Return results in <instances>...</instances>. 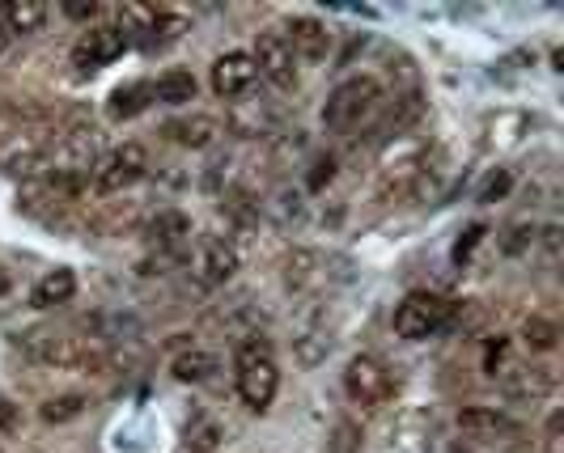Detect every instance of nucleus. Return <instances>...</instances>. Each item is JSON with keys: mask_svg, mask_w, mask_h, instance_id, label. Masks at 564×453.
Masks as SVG:
<instances>
[{"mask_svg": "<svg viewBox=\"0 0 564 453\" xmlns=\"http://www.w3.org/2000/svg\"><path fill=\"white\" fill-rule=\"evenodd\" d=\"M234 382H238V398L251 411H268L272 398L280 390V365L272 356V343L263 335H246L234 348Z\"/></svg>", "mask_w": 564, "mask_h": 453, "instance_id": "nucleus-1", "label": "nucleus"}, {"mask_svg": "<svg viewBox=\"0 0 564 453\" xmlns=\"http://www.w3.org/2000/svg\"><path fill=\"white\" fill-rule=\"evenodd\" d=\"M382 102L386 98H382L378 77H348L331 89L323 102V128L336 136H348V132H357L369 115H378Z\"/></svg>", "mask_w": 564, "mask_h": 453, "instance_id": "nucleus-2", "label": "nucleus"}, {"mask_svg": "<svg viewBox=\"0 0 564 453\" xmlns=\"http://www.w3.org/2000/svg\"><path fill=\"white\" fill-rule=\"evenodd\" d=\"M60 128H51V123H22V128H9L0 132V170L5 174H39L47 170L51 153H56L60 144Z\"/></svg>", "mask_w": 564, "mask_h": 453, "instance_id": "nucleus-3", "label": "nucleus"}, {"mask_svg": "<svg viewBox=\"0 0 564 453\" xmlns=\"http://www.w3.org/2000/svg\"><path fill=\"white\" fill-rule=\"evenodd\" d=\"M115 22H119L115 30L123 34V43H128V47L136 43L145 51H162V47H170L187 30L183 17H170L162 9L145 5V0H123V5L115 9Z\"/></svg>", "mask_w": 564, "mask_h": 453, "instance_id": "nucleus-4", "label": "nucleus"}, {"mask_svg": "<svg viewBox=\"0 0 564 453\" xmlns=\"http://www.w3.org/2000/svg\"><path fill=\"white\" fill-rule=\"evenodd\" d=\"M22 348L51 369H90L102 373L107 369V352L94 339H77V335H51V331H34L22 339Z\"/></svg>", "mask_w": 564, "mask_h": 453, "instance_id": "nucleus-5", "label": "nucleus"}, {"mask_svg": "<svg viewBox=\"0 0 564 453\" xmlns=\"http://www.w3.org/2000/svg\"><path fill=\"white\" fill-rule=\"evenodd\" d=\"M458 310L463 305H454L446 297H437V293H408L399 305H395V335L399 339H433V335H442L446 326H454Z\"/></svg>", "mask_w": 564, "mask_h": 453, "instance_id": "nucleus-6", "label": "nucleus"}, {"mask_svg": "<svg viewBox=\"0 0 564 453\" xmlns=\"http://www.w3.org/2000/svg\"><path fill=\"white\" fill-rule=\"evenodd\" d=\"M344 394H348V403L352 407H361V411H378L391 403V394H395V377L391 369L382 365L378 356H352L348 360V369H344Z\"/></svg>", "mask_w": 564, "mask_h": 453, "instance_id": "nucleus-7", "label": "nucleus"}, {"mask_svg": "<svg viewBox=\"0 0 564 453\" xmlns=\"http://www.w3.org/2000/svg\"><path fill=\"white\" fill-rule=\"evenodd\" d=\"M149 170V153H145V144H119V149H111L107 157H98V166L90 174V183L98 195H123L128 187H136L140 178H145Z\"/></svg>", "mask_w": 564, "mask_h": 453, "instance_id": "nucleus-8", "label": "nucleus"}, {"mask_svg": "<svg viewBox=\"0 0 564 453\" xmlns=\"http://www.w3.org/2000/svg\"><path fill=\"white\" fill-rule=\"evenodd\" d=\"M255 68H259V77L268 81L272 89H297V56H293V47L289 39L280 30H259L255 34Z\"/></svg>", "mask_w": 564, "mask_h": 453, "instance_id": "nucleus-9", "label": "nucleus"}, {"mask_svg": "<svg viewBox=\"0 0 564 453\" xmlns=\"http://www.w3.org/2000/svg\"><path fill=\"white\" fill-rule=\"evenodd\" d=\"M123 51H128V43H123V34L115 26H90L73 43V68L77 72H98V68L115 64Z\"/></svg>", "mask_w": 564, "mask_h": 453, "instance_id": "nucleus-10", "label": "nucleus"}, {"mask_svg": "<svg viewBox=\"0 0 564 453\" xmlns=\"http://www.w3.org/2000/svg\"><path fill=\"white\" fill-rule=\"evenodd\" d=\"M255 81H259V68L251 60V51H225V56H217L213 72H208V85H213L217 98H242Z\"/></svg>", "mask_w": 564, "mask_h": 453, "instance_id": "nucleus-11", "label": "nucleus"}, {"mask_svg": "<svg viewBox=\"0 0 564 453\" xmlns=\"http://www.w3.org/2000/svg\"><path fill=\"white\" fill-rule=\"evenodd\" d=\"M238 271V250L221 242V238H204L200 242V255L191 263V276H196L200 288H221L229 276Z\"/></svg>", "mask_w": 564, "mask_h": 453, "instance_id": "nucleus-12", "label": "nucleus"}, {"mask_svg": "<svg viewBox=\"0 0 564 453\" xmlns=\"http://www.w3.org/2000/svg\"><path fill=\"white\" fill-rule=\"evenodd\" d=\"M454 424H458V432H467L475 441H501V437H514L518 432V420H509L497 407H463L454 415Z\"/></svg>", "mask_w": 564, "mask_h": 453, "instance_id": "nucleus-13", "label": "nucleus"}, {"mask_svg": "<svg viewBox=\"0 0 564 453\" xmlns=\"http://www.w3.org/2000/svg\"><path fill=\"white\" fill-rule=\"evenodd\" d=\"M162 132L174 144H183V149H213V144L225 136V123L217 115H187V119H170Z\"/></svg>", "mask_w": 564, "mask_h": 453, "instance_id": "nucleus-14", "label": "nucleus"}, {"mask_svg": "<svg viewBox=\"0 0 564 453\" xmlns=\"http://www.w3.org/2000/svg\"><path fill=\"white\" fill-rule=\"evenodd\" d=\"M285 39L293 47V56L297 60H310V64H319L327 51H331V30L319 22V17H293Z\"/></svg>", "mask_w": 564, "mask_h": 453, "instance_id": "nucleus-15", "label": "nucleus"}, {"mask_svg": "<svg viewBox=\"0 0 564 453\" xmlns=\"http://www.w3.org/2000/svg\"><path fill=\"white\" fill-rule=\"evenodd\" d=\"M501 390L514 398V403H539V398H548L556 390V373L552 369H535V365L509 369L501 377Z\"/></svg>", "mask_w": 564, "mask_h": 453, "instance_id": "nucleus-16", "label": "nucleus"}, {"mask_svg": "<svg viewBox=\"0 0 564 453\" xmlns=\"http://www.w3.org/2000/svg\"><path fill=\"white\" fill-rule=\"evenodd\" d=\"M77 297V276H73V267H56V271H47V276L34 284V310H56V305H68Z\"/></svg>", "mask_w": 564, "mask_h": 453, "instance_id": "nucleus-17", "label": "nucleus"}, {"mask_svg": "<svg viewBox=\"0 0 564 453\" xmlns=\"http://www.w3.org/2000/svg\"><path fill=\"white\" fill-rule=\"evenodd\" d=\"M149 106H153V81H128V85L111 89V98H107V115H111L115 123H123V119L145 115Z\"/></svg>", "mask_w": 564, "mask_h": 453, "instance_id": "nucleus-18", "label": "nucleus"}, {"mask_svg": "<svg viewBox=\"0 0 564 453\" xmlns=\"http://www.w3.org/2000/svg\"><path fill=\"white\" fill-rule=\"evenodd\" d=\"M0 22H5V30H9V39L13 34H39L43 30V22H47V5L43 0H5L0 5Z\"/></svg>", "mask_w": 564, "mask_h": 453, "instance_id": "nucleus-19", "label": "nucleus"}, {"mask_svg": "<svg viewBox=\"0 0 564 453\" xmlns=\"http://www.w3.org/2000/svg\"><path fill=\"white\" fill-rule=\"evenodd\" d=\"M149 242H153L157 250H179L183 242H191V221H187L179 208L157 212L153 225H149Z\"/></svg>", "mask_w": 564, "mask_h": 453, "instance_id": "nucleus-20", "label": "nucleus"}, {"mask_svg": "<svg viewBox=\"0 0 564 453\" xmlns=\"http://www.w3.org/2000/svg\"><path fill=\"white\" fill-rule=\"evenodd\" d=\"M221 369V360L213 356V352H200V348H191V352H179L174 356V365H170V373H174V382H183V386H200V382H208Z\"/></svg>", "mask_w": 564, "mask_h": 453, "instance_id": "nucleus-21", "label": "nucleus"}, {"mask_svg": "<svg viewBox=\"0 0 564 453\" xmlns=\"http://www.w3.org/2000/svg\"><path fill=\"white\" fill-rule=\"evenodd\" d=\"M196 77L187 68H170L153 81V102H166V106H183V102H196Z\"/></svg>", "mask_w": 564, "mask_h": 453, "instance_id": "nucleus-22", "label": "nucleus"}, {"mask_svg": "<svg viewBox=\"0 0 564 453\" xmlns=\"http://www.w3.org/2000/svg\"><path fill=\"white\" fill-rule=\"evenodd\" d=\"M522 339H526V348L531 352H552L556 339H560V326L552 318H543V314H531L522 322Z\"/></svg>", "mask_w": 564, "mask_h": 453, "instance_id": "nucleus-23", "label": "nucleus"}, {"mask_svg": "<svg viewBox=\"0 0 564 453\" xmlns=\"http://www.w3.org/2000/svg\"><path fill=\"white\" fill-rule=\"evenodd\" d=\"M293 352L302 365H319V360H327V352H331V339H327V331H302L293 339Z\"/></svg>", "mask_w": 564, "mask_h": 453, "instance_id": "nucleus-24", "label": "nucleus"}, {"mask_svg": "<svg viewBox=\"0 0 564 453\" xmlns=\"http://www.w3.org/2000/svg\"><path fill=\"white\" fill-rule=\"evenodd\" d=\"M81 411H85V398L81 394H60V398H47L39 415H43L47 424H68V420H77Z\"/></svg>", "mask_w": 564, "mask_h": 453, "instance_id": "nucleus-25", "label": "nucleus"}, {"mask_svg": "<svg viewBox=\"0 0 564 453\" xmlns=\"http://www.w3.org/2000/svg\"><path fill=\"white\" fill-rule=\"evenodd\" d=\"M221 441H225V432H221V424H213V420H200V424L187 428V449H191V453H213Z\"/></svg>", "mask_w": 564, "mask_h": 453, "instance_id": "nucleus-26", "label": "nucleus"}, {"mask_svg": "<svg viewBox=\"0 0 564 453\" xmlns=\"http://www.w3.org/2000/svg\"><path fill=\"white\" fill-rule=\"evenodd\" d=\"M327 453H361V428L352 424V420H340L336 428H331Z\"/></svg>", "mask_w": 564, "mask_h": 453, "instance_id": "nucleus-27", "label": "nucleus"}, {"mask_svg": "<svg viewBox=\"0 0 564 453\" xmlns=\"http://www.w3.org/2000/svg\"><path fill=\"white\" fill-rule=\"evenodd\" d=\"M564 415L560 411H552L548 415V432H543V453H564Z\"/></svg>", "mask_w": 564, "mask_h": 453, "instance_id": "nucleus-28", "label": "nucleus"}, {"mask_svg": "<svg viewBox=\"0 0 564 453\" xmlns=\"http://www.w3.org/2000/svg\"><path fill=\"white\" fill-rule=\"evenodd\" d=\"M331 178H336V157H319L310 170V191H323Z\"/></svg>", "mask_w": 564, "mask_h": 453, "instance_id": "nucleus-29", "label": "nucleus"}, {"mask_svg": "<svg viewBox=\"0 0 564 453\" xmlns=\"http://www.w3.org/2000/svg\"><path fill=\"white\" fill-rule=\"evenodd\" d=\"M480 238H484V225H471V229L463 233V238L454 242V263H467V259H471V250H475V242H480Z\"/></svg>", "mask_w": 564, "mask_h": 453, "instance_id": "nucleus-30", "label": "nucleus"}, {"mask_svg": "<svg viewBox=\"0 0 564 453\" xmlns=\"http://www.w3.org/2000/svg\"><path fill=\"white\" fill-rule=\"evenodd\" d=\"M64 13H68V17H94V13H98V0H68Z\"/></svg>", "mask_w": 564, "mask_h": 453, "instance_id": "nucleus-31", "label": "nucleus"}, {"mask_svg": "<svg viewBox=\"0 0 564 453\" xmlns=\"http://www.w3.org/2000/svg\"><path fill=\"white\" fill-rule=\"evenodd\" d=\"M509 191V174H501V178H492V183L484 187V195H480V204H492L497 195H505Z\"/></svg>", "mask_w": 564, "mask_h": 453, "instance_id": "nucleus-32", "label": "nucleus"}, {"mask_svg": "<svg viewBox=\"0 0 564 453\" xmlns=\"http://www.w3.org/2000/svg\"><path fill=\"white\" fill-rule=\"evenodd\" d=\"M17 424V407L9 403V398H0V432H9Z\"/></svg>", "mask_w": 564, "mask_h": 453, "instance_id": "nucleus-33", "label": "nucleus"}, {"mask_svg": "<svg viewBox=\"0 0 564 453\" xmlns=\"http://www.w3.org/2000/svg\"><path fill=\"white\" fill-rule=\"evenodd\" d=\"M9 288H13V280H9V271H5V267H0V297H5V293H9Z\"/></svg>", "mask_w": 564, "mask_h": 453, "instance_id": "nucleus-34", "label": "nucleus"}, {"mask_svg": "<svg viewBox=\"0 0 564 453\" xmlns=\"http://www.w3.org/2000/svg\"><path fill=\"white\" fill-rule=\"evenodd\" d=\"M5 47H9V30H5V22H0V56H5Z\"/></svg>", "mask_w": 564, "mask_h": 453, "instance_id": "nucleus-35", "label": "nucleus"}]
</instances>
